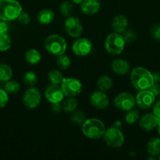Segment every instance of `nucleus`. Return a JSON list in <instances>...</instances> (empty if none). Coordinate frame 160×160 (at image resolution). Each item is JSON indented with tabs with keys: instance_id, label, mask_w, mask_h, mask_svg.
<instances>
[{
	"instance_id": "obj_4",
	"label": "nucleus",
	"mask_w": 160,
	"mask_h": 160,
	"mask_svg": "<svg viewBox=\"0 0 160 160\" xmlns=\"http://www.w3.org/2000/svg\"><path fill=\"white\" fill-rule=\"evenodd\" d=\"M45 48L50 54L53 56H60L64 54L67 49V43L65 39L61 35L53 34L49 35L44 42Z\"/></svg>"
},
{
	"instance_id": "obj_19",
	"label": "nucleus",
	"mask_w": 160,
	"mask_h": 160,
	"mask_svg": "<svg viewBox=\"0 0 160 160\" xmlns=\"http://www.w3.org/2000/svg\"><path fill=\"white\" fill-rule=\"evenodd\" d=\"M54 20V12L50 9H44L37 14V20L39 23L47 25L51 23Z\"/></svg>"
},
{
	"instance_id": "obj_45",
	"label": "nucleus",
	"mask_w": 160,
	"mask_h": 160,
	"mask_svg": "<svg viewBox=\"0 0 160 160\" xmlns=\"http://www.w3.org/2000/svg\"><path fill=\"white\" fill-rule=\"evenodd\" d=\"M158 159H160V154H159V155H158Z\"/></svg>"
},
{
	"instance_id": "obj_2",
	"label": "nucleus",
	"mask_w": 160,
	"mask_h": 160,
	"mask_svg": "<svg viewBox=\"0 0 160 160\" xmlns=\"http://www.w3.org/2000/svg\"><path fill=\"white\" fill-rule=\"evenodd\" d=\"M23 11L17 0H0V20L9 22L18 18Z\"/></svg>"
},
{
	"instance_id": "obj_25",
	"label": "nucleus",
	"mask_w": 160,
	"mask_h": 160,
	"mask_svg": "<svg viewBox=\"0 0 160 160\" xmlns=\"http://www.w3.org/2000/svg\"><path fill=\"white\" fill-rule=\"evenodd\" d=\"M63 110L65 112H72L77 109L78 101L74 97H67V99L63 102Z\"/></svg>"
},
{
	"instance_id": "obj_9",
	"label": "nucleus",
	"mask_w": 160,
	"mask_h": 160,
	"mask_svg": "<svg viewBox=\"0 0 160 160\" xmlns=\"http://www.w3.org/2000/svg\"><path fill=\"white\" fill-rule=\"evenodd\" d=\"M42 96L39 89L30 87L23 95V102L27 108L30 109H35L40 104Z\"/></svg>"
},
{
	"instance_id": "obj_1",
	"label": "nucleus",
	"mask_w": 160,
	"mask_h": 160,
	"mask_svg": "<svg viewBox=\"0 0 160 160\" xmlns=\"http://www.w3.org/2000/svg\"><path fill=\"white\" fill-rule=\"evenodd\" d=\"M130 81L133 87L139 91L149 89L155 84L153 74L148 70L141 67H136L132 70Z\"/></svg>"
},
{
	"instance_id": "obj_23",
	"label": "nucleus",
	"mask_w": 160,
	"mask_h": 160,
	"mask_svg": "<svg viewBox=\"0 0 160 160\" xmlns=\"http://www.w3.org/2000/svg\"><path fill=\"white\" fill-rule=\"evenodd\" d=\"M13 77V70L8 64H0V82H6L11 80Z\"/></svg>"
},
{
	"instance_id": "obj_34",
	"label": "nucleus",
	"mask_w": 160,
	"mask_h": 160,
	"mask_svg": "<svg viewBox=\"0 0 160 160\" xmlns=\"http://www.w3.org/2000/svg\"><path fill=\"white\" fill-rule=\"evenodd\" d=\"M9 94L4 88H0V109L4 108L9 102Z\"/></svg>"
},
{
	"instance_id": "obj_30",
	"label": "nucleus",
	"mask_w": 160,
	"mask_h": 160,
	"mask_svg": "<svg viewBox=\"0 0 160 160\" xmlns=\"http://www.w3.org/2000/svg\"><path fill=\"white\" fill-rule=\"evenodd\" d=\"M56 65L61 70H67L71 66L70 58L64 54L60 55V56H57V59H56Z\"/></svg>"
},
{
	"instance_id": "obj_16",
	"label": "nucleus",
	"mask_w": 160,
	"mask_h": 160,
	"mask_svg": "<svg viewBox=\"0 0 160 160\" xmlns=\"http://www.w3.org/2000/svg\"><path fill=\"white\" fill-rule=\"evenodd\" d=\"M80 9L86 15H93L100 10V2L99 0H83L80 4Z\"/></svg>"
},
{
	"instance_id": "obj_17",
	"label": "nucleus",
	"mask_w": 160,
	"mask_h": 160,
	"mask_svg": "<svg viewBox=\"0 0 160 160\" xmlns=\"http://www.w3.org/2000/svg\"><path fill=\"white\" fill-rule=\"evenodd\" d=\"M111 70L118 75H125L130 71V66L123 59H116L111 62Z\"/></svg>"
},
{
	"instance_id": "obj_32",
	"label": "nucleus",
	"mask_w": 160,
	"mask_h": 160,
	"mask_svg": "<svg viewBox=\"0 0 160 160\" xmlns=\"http://www.w3.org/2000/svg\"><path fill=\"white\" fill-rule=\"evenodd\" d=\"M139 119V112L137 109H132L130 110L127 111V113L125 115V120L126 123L128 124H133L136 123Z\"/></svg>"
},
{
	"instance_id": "obj_27",
	"label": "nucleus",
	"mask_w": 160,
	"mask_h": 160,
	"mask_svg": "<svg viewBox=\"0 0 160 160\" xmlns=\"http://www.w3.org/2000/svg\"><path fill=\"white\" fill-rule=\"evenodd\" d=\"M71 119L74 123L82 126L86 120V117L83 111L80 110V109H75V111L72 112Z\"/></svg>"
},
{
	"instance_id": "obj_10",
	"label": "nucleus",
	"mask_w": 160,
	"mask_h": 160,
	"mask_svg": "<svg viewBox=\"0 0 160 160\" xmlns=\"http://www.w3.org/2000/svg\"><path fill=\"white\" fill-rule=\"evenodd\" d=\"M64 29L69 36L75 38H79L83 31L81 21L75 17H67V20L64 22Z\"/></svg>"
},
{
	"instance_id": "obj_36",
	"label": "nucleus",
	"mask_w": 160,
	"mask_h": 160,
	"mask_svg": "<svg viewBox=\"0 0 160 160\" xmlns=\"http://www.w3.org/2000/svg\"><path fill=\"white\" fill-rule=\"evenodd\" d=\"M17 20H18V21L23 25H28V23H30V21H31V18H30L29 14L27 12H24V11H22V12H20Z\"/></svg>"
},
{
	"instance_id": "obj_5",
	"label": "nucleus",
	"mask_w": 160,
	"mask_h": 160,
	"mask_svg": "<svg viewBox=\"0 0 160 160\" xmlns=\"http://www.w3.org/2000/svg\"><path fill=\"white\" fill-rule=\"evenodd\" d=\"M125 42L123 36L119 33H111L104 42V47L108 53L112 55H119L122 52L125 48Z\"/></svg>"
},
{
	"instance_id": "obj_37",
	"label": "nucleus",
	"mask_w": 160,
	"mask_h": 160,
	"mask_svg": "<svg viewBox=\"0 0 160 160\" xmlns=\"http://www.w3.org/2000/svg\"><path fill=\"white\" fill-rule=\"evenodd\" d=\"M152 113L158 119H160V100L154 103L152 106Z\"/></svg>"
},
{
	"instance_id": "obj_21",
	"label": "nucleus",
	"mask_w": 160,
	"mask_h": 160,
	"mask_svg": "<svg viewBox=\"0 0 160 160\" xmlns=\"http://www.w3.org/2000/svg\"><path fill=\"white\" fill-rule=\"evenodd\" d=\"M113 81L110 77L107 75L100 77L97 81V87L100 91L103 92H107L112 88Z\"/></svg>"
},
{
	"instance_id": "obj_44",
	"label": "nucleus",
	"mask_w": 160,
	"mask_h": 160,
	"mask_svg": "<svg viewBox=\"0 0 160 160\" xmlns=\"http://www.w3.org/2000/svg\"><path fill=\"white\" fill-rule=\"evenodd\" d=\"M157 130H158V134H159V135H160V120H159V122H158V126H157Z\"/></svg>"
},
{
	"instance_id": "obj_33",
	"label": "nucleus",
	"mask_w": 160,
	"mask_h": 160,
	"mask_svg": "<svg viewBox=\"0 0 160 160\" xmlns=\"http://www.w3.org/2000/svg\"><path fill=\"white\" fill-rule=\"evenodd\" d=\"M122 34H123L122 36H123L125 43H133L136 39V34L130 29H126Z\"/></svg>"
},
{
	"instance_id": "obj_29",
	"label": "nucleus",
	"mask_w": 160,
	"mask_h": 160,
	"mask_svg": "<svg viewBox=\"0 0 160 160\" xmlns=\"http://www.w3.org/2000/svg\"><path fill=\"white\" fill-rule=\"evenodd\" d=\"M23 81L26 86H28V87H34L38 82L37 75L34 72L28 71L25 73Z\"/></svg>"
},
{
	"instance_id": "obj_35",
	"label": "nucleus",
	"mask_w": 160,
	"mask_h": 160,
	"mask_svg": "<svg viewBox=\"0 0 160 160\" xmlns=\"http://www.w3.org/2000/svg\"><path fill=\"white\" fill-rule=\"evenodd\" d=\"M151 36L155 40H160V24L159 23H155L152 25L150 30Z\"/></svg>"
},
{
	"instance_id": "obj_40",
	"label": "nucleus",
	"mask_w": 160,
	"mask_h": 160,
	"mask_svg": "<svg viewBox=\"0 0 160 160\" xmlns=\"http://www.w3.org/2000/svg\"><path fill=\"white\" fill-rule=\"evenodd\" d=\"M9 31V25L7 22L0 20V34H7Z\"/></svg>"
},
{
	"instance_id": "obj_7",
	"label": "nucleus",
	"mask_w": 160,
	"mask_h": 160,
	"mask_svg": "<svg viewBox=\"0 0 160 160\" xmlns=\"http://www.w3.org/2000/svg\"><path fill=\"white\" fill-rule=\"evenodd\" d=\"M61 84L63 93L66 97L76 96L83 90V84L76 78H64Z\"/></svg>"
},
{
	"instance_id": "obj_14",
	"label": "nucleus",
	"mask_w": 160,
	"mask_h": 160,
	"mask_svg": "<svg viewBox=\"0 0 160 160\" xmlns=\"http://www.w3.org/2000/svg\"><path fill=\"white\" fill-rule=\"evenodd\" d=\"M45 97L50 103L61 102L64 98V95L61 86L51 84L45 88Z\"/></svg>"
},
{
	"instance_id": "obj_42",
	"label": "nucleus",
	"mask_w": 160,
	"mask_h": 160,
	"mask_svg": "<svg viewBox=\"0 0 160 160\" xmlns=\"http://www.w3.org/2000/svg\"><path fill=\"white\" fill-rule=\"evenodd\" d=\"M122 126V123H121L120 121H115L114 123V127L117 128H120V127Z\"/></svg>"
},
{
	"instance_id": "obj_22",
	"label": "nucleus",
	"mask_w": 160,
	"mask_h": 160,
	"mask_svg": "<svg viewBox=\"0 0 160 160\" xmlns=\"http://www.w3.org/2000/svg\"><path fill=\"white\" fill-rule=\"evenodd\" d=\"M41 59H42V56L40 52L35 48L29 49L25 53V59L28 63L31 65H35L39 63L41 61Z\"/></svg>"
},
{
	"instance_id": "obj_31",
	"label": "nucleus",
	"mask_w": 160,
	"mask_h": 160,
	"mask_svg": "<svg viewBox=\"0 0 160 160\" xmlns=\"http://www.w3.org/2000/svg\"><path fill=\"white\" fill-rule=\"evenodd\" d=\"M11 38L8 34H0V52H6L11 47Z\"/></svg>"
},
{
	"instance_id": "obj_28",
	"label": "nucleus",
	"mask_w": 160,
	"mask_h": 160,
	"mask_svg": "<svg viewBox=\"0 0 160 160\" xmlns=\"http://www.w3.org/2000/svg\"><path fill=\"white\" fill-rule=\"evenodd\" d=\"M48 78L50 82H51V84L60 85L62 82L63 79H64V77H63L62 73L60 70L54 69V70H52L49 72Z\"/></svg>"
},
{
	"instance_id": "obj_13",
	"label": "nucleus",
	"mask_w": 160,
	"mask_h": 160,
	"mask_svg": "<svg viewBox=\"0 0 160 160\" xmlns=\"http://www.w3.org/2000/svg\"><path fill=\"white\" fill-rule=\"evenodd\" d=\"M89 102L95 109H105L109 106V98L105 92L100 90L96 91L91 94L89 97Z\"/></svg>"
},
{
	"instance_id": "obj_11",
	"label": "nucleus",
	"mask_w": 160,
	"mask_h": 160,
	"mask_svg": "<svg viewBox=\"0 0 160 160\" xmlns=\"http://www.w3.org/2000/svg\"><path fill=\"white\" fill-rule=\"evenodd\" d=\"M72 51L78 56H86L92 52L93 44L86 38H78L72 44Z\"/></svg>"
},
{
	"instance_id": "obj_41",
	"label": "nucleus",
	"mask_w": 160,
	"mask_h": 160,
	"mask_svg": "<svg viewBox=\"0 0 160 160\" xmlns=\"http://www.w3.org/2000/svg\"><path fill=\"white\" fill-rule=\"evenodd\" d=\"M153 74V78L155 83H159L160 82V72H156L155 73H152Z\"/></svg>"
},
{
	"instance_id": "obj_12",
	"label": "nucleus",
	"mask_w": 160,
	"mask_h": 160,
	"mask_svg": "<svg viewBox=\"0 0 160 160\" xmlns=\"http://www.w3.org/2000/svg\"><path fill=\"white\" fill-rule=\"evenodd\" d=\"M135 98L136 104L138 107L143 109H150L152 107L155 100V96L149 89L140 91Z\"/></svg>"
},
{
	"instance_id": "obj_39",
	"label": "nucleus",
	"mask_w": 160,
	"mask_h": 160,
	"mask_svg": "<svg viewBox=\"0 0 160 160\" xmlns=\"http://www.w3.org/2000/svg\"><path fill=\"white\" fill-rule=\"evenodd\" d=\"M149 90L154 94L155 97L159 96L160 95V85L158 84V83H155L152 87L149 88Z\"/></svg>"
},
{
	"instance_id": "obj_43",
	"label": "nucleus",
	"mask_w": 160,
	"mask_h": 160,
	"mask_svg": "<svg viewBox=\"0 0 160 160\" xmlns=\"http://www.w3.org/2000/svg\"><path fill=\"white\" fill-rule=\"evenodd\" d=\"M72 2L73 3H75V4H77V5H80L82 2H83V0H72Z\"/></svg>"
},
{
	"instance_id": "obj_18",
	"label": "nucleus",
	"mask_w": 160,
	"mask_h": 160,
	"mask_svg": "<svg viewBox=\"0 0 160 160\" xmlns=\"http://www.w3.org/2000/svg\"><path fill=\"white\" fill-rule=\"evenodd\" d=\"M111 27L115 33L122 34L128 28V20L124 15L119 14L113 18Z\"/></svg>"
},
{
	"instance_id": "obj_20",
	"label": "nucleus",
	"mask_w": 160,
	"mask_h": 160,
	"mask_svg": "<svg viewBox=\"0 0 160 160\" xmlns=\"http://www.w3.org/2000/svg\"><path fill=\"white\" fill-rule=\"evenodd\" d=\"M147 152L152 156H157L160 154V138H153L150 139L146 145Z\"/></svg>"
},
{
	"instance_id": "obj_3",
	"label": "nucleus",
	"mask_w": 160,
	"mask_h": 160,
	"mask_svg": "<svg viewBox=\"0 0 160 160\" xmlns=\"http://www.w3.org/2000/svg\"><path fill=\"white\" fill-rule=\"evenodd\" d=\"M105 125L99 119L90 118L86 120L82 125V131L86 138L89 139H97L103 138L104 134Z\"/></svg>"
},
{
	"instance_id": "obj_24",
	"label": "nucleus",
	"mask_w": 160,
	"mask_h": 160,
	"mask_svg": "<svg viewBox=\"0 0 160 160\" xmlns=\"http://www.w3.org/2000/svg\"><path fill=\"white\" fill-rule=\"evenodd\" d=\"M73 9L74 5L72 1L66 0L60 5V12H61V15L64 17H71L73 12Z\"/></svg>"
},
{
	"instance_id": "obj_6",
	"label": "nucleus",
	"mask_w": 160,
	"mask_h": 160,
	"mask_svg": "<svg viewBox=\"0 0 160 160\" xmlns=\"http://www.w3.org/2000/svg\"><path fill=\"white\" fill-rule=\"evenodd\" d=\"M104 141L105 143L111 148H120L124 144V135L120 128L115 127H111L105 131L103 136Z\"/></svg>"
},
{
	"instance_id": "obj_26",
	"label": "nucleus",
	"mask_w": 160,
	"mask_h": 160,
	"mask_svg": "<svg viewBox=\"0 0 160 160\" xmlns=\"http://www.w3.org/2000/svg\"><path fill=\"white\" fill-rule=\"evenodd\" d=\"M3 88L6 90V92L8 94L14 95V94H17L20 91V85L17 81H13V80H9V81L4 83Z\"/></svg>"
},
{
	"instance_id": "obj_15",
	"label": "nucleus",
	"mask_w": 160,
	"mask_h": 160,
	"mask_svg": "<svg viewBox=\"0 0 160 160\" xmlns=\"http://www.w3.org/2000/svg\"><path fill=\"white\" fill-rule=\"evenodd\" d=\"M160 119L155 117L153 113H146L141 117L139 120V125L146 131H153L157 128Z\"/></svg>"
},
{
	"instance_id": "obj_38",
	"label": "nucleus",
	"mask_w": 160,
	"mask_h": 160,
	"mask_svg": "<svg viewBox=\"0 0 160 160\" xmlns=\"http://www.w3.org/2000/svg\"><path fill=\"white\" fill-rule=\"evenodd\" d=\"M51 109L55 113H59L61 110H63V106L61 102L51 103Z\"/></svg>"
},
{
	"instance_id": "obj_8",
	"label": "nucleus",
	"mask_w": 160,
	"mask_h": 160,
	"mask_svg": "<svg viewBox=\"0 0 160 160\" xmlns=\"http://www.w3.org/2000/svg\"><path fill=\"white\" fill-rule=\"evenodd\" d=\"M114 104L119 110L127 112L133 109L136 105V98L128 92H122L115 98Z\"/></svg>"
}]
</instances>
